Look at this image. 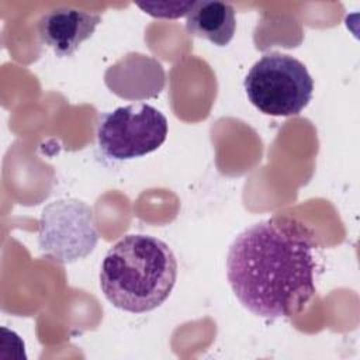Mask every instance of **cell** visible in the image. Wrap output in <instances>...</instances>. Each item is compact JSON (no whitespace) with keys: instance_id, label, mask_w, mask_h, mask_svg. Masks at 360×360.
Instances as JSON below:
<instances>
[{"instance_id":"cell-3","label":"cell","mask_w":360,"mask_h":360,"mask_svg":"<svg viewBox=\"0 0 360 360\" xmlns=\"http://www.w3.org/2000/svg\"><path fill=\"white\" fill-rule=\"evenodd\" d=\"M243 87L249 101L263 114L291 117L298 115L309 104L314 80L297 58L269 52L250 68Z\"/></svg>"},{"instance_id":"cell-5","label":"cell","mask_w":360,"mask_h":360,"mask_svg":"<svg viewBox=\"0 0 360 360\" xmlns=\"http://www.w3.org/2000/svg\"><path fill=\"white\" fill-rule=\"evenodd\" d=\"M97 242L93 212L77 200H60L48 205L41 217L39 245L60 262H73L93 250Z\"/></svg>"},{"instance_id":"cell-4","label":"cell","mask_w":360,"mask_h":360,"mask_svg":"<svg viewBox=\"0 0 360 360\" xmlns=\"http://www.w3.org/2000/svg\"><path fill=\"white\" fill-rule=\"evenodd\" d=\"M167 118L162 111L136 103L100 115L97 142L107 158L128 160L159 149L167 138Z\"/></svg>"},{"instance_id":"cell-1","label":"cell","mask_w":360,"mask_h":360,"mask_svg":"<svg viewBox=\"0 0 360 360\" xmlns=\"http://www.w3.org/2000/svg\"><path fill=\"white\" fill-rule=\"evenodd\" d=\"M312 232L298 219L271 217L245 228L226 256V276L252 314L278 319L315 294Z\"/></svg>"},{"instance_id":"cell-8","label":"cell","mask_w":360,"mask_h":360,"mask_svg":"<svg viewBox=\"0 0 360 360\" xmlns=\"http://www.w3.org/2000/svg\"><path fill=\"white\" fill-rule=\"evenodd\" d=\"M194 1H163V3H136V6L156 18H179L187 15Z\"/></svg>"},{"instance_id":"cell-6","label":"cell","mask_w":360,"mask_h":360,"mask_svg":"<svg viewBox=\"0 0 360 360\" xmlns=\"http://www.w3.org/2000/svg\"><path fill=\"white\" fill-rule=\"evenodd\" d=\"M101 21V14L76 7H56L38 21V35L56 56H72L89 39Z\"/></svg>"},{"instance_id":"cell-7","label":"cell","mask_w":360,"mask_h":360,"mask_svg":"<svg viewBox=\"0 0 360 360\" xmlns=\"http://www.w3.org/2000/svg\"><path fill=\"white\" fill-rule=\"evenodd\" d=\"M186 30L190 35L207 39L217 46H226L236 30L235 8L225 1H194L186 18Z\"/></svg>"},{"instance_id":"cell-2","label":"cell","mask_w":360,"mask_h":360,"mask_svg":"<svg viewBox=\"0 0 360 360\" xmlns=\"http://www.w3.org/2000/svg\"><path fill=\"white\" fill-rule=\"evenodd\" d=\"M177 278V260L170 246L150 235H125L105 253L100 287L115 307L143 314L160 307Z\"/></svg>"}]
</instances>
